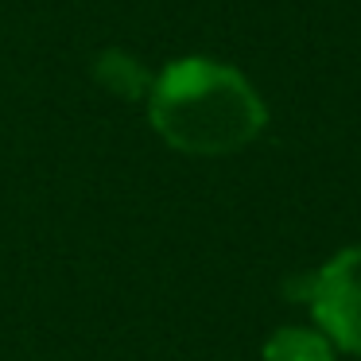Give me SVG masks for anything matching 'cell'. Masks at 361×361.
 I'll return each mask as SVG.
<instances>
[{
	"label": "cell",
	"instance_id": "3",
	"mask_svg": "<svg viewBox=\"0 0 361 361\" xmlns=\"http://www.w3.org/2000/svg\"><path fill=\"white\" fill-rule=\"evenodd\" d=\"M94 78L102 82L113 97H128V102L152 94V82H156L133 55H125V51H102V55L94 59Z\"/></svg>",
	"mask_w": 361,
	"mask_h": 361
},
{
	"label": "cell",
	"instance_id": "4",
	"mask_svg": "<svg viewBox=\"0 0 361 361\" xmlns=\"http://www.w3.org/2000/svg\"><path fill=\"white\" fill-rule=\"evenodd\" d=\"M260 361H338L334 345L322 330H307V326H283L264 342Z\"/></svg>",
	"mask_w": 361,
	"mask_h": 361
},
{
	"label": "cell",
	"instance_id": "1",
	"mask_svg": "<svg viewBox=\"0 0 361 361\" xmlns=\"http://www.w3.org/2000/svg\"><path fill=\"white\" fill-rule=\"evenodd\" d=\"M148 121L175 152L233 156L268 125V109L252 82L218 59H175L148 94Z\"/></svg>",
	"mask_w": 361,
	"mask_h": 361
},
{
	"label": "cell",
	"instance_id": "2",
	"mask_svg": "<svg viewBox=\"0 0 361 361\" xmlns=\"http://www.w3.org/2000/svg\"><path fill=\"white\" fill-rule=\"evenodd\" d=\"M307 303L330 345L361 357V245L342 249L311 276Z\"/></svg>",
	"mask_w": 361,
	"mask_h": 361
}]
</instances>
